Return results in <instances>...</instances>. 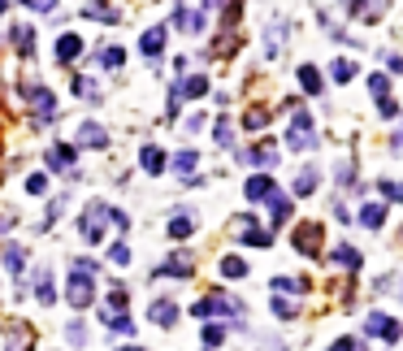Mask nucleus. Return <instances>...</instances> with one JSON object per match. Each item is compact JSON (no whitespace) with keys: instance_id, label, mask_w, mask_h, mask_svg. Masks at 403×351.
Segmentation results:
<instances>
[{"instance_id":"10","label":"nucleus","mask_w":403,"mask_h":351,"mask_svg":"<svg viewBox=\"0 0 403 351\" xmlns=\"http://www.w3.org/2000/svg\"><path fill=\"white\" fill-rule=\"evenodd\" d=\"M382 9H386V0H351V18H360V22H377Z\"/></svg>"},{"instance_id":"6","label":"nucleus","mask_w":403,"mask_h":351,"mask_svg":"<svg viewBox=\"0 0 403 351\" xmlns=\"http://www.w3.org/2000/svg\"><path fill=\"white\" fill-rule=\"evenodd\" d=\"M191 312H196V316H213V312H221V316H238V304H234V299H225V295H208V299H200Z\"/></svg>"},{"instance_id":"11","label":"nucleus","mask_w":403,"mask_h":351,"mask_svg":"<svg viewBox=\"0 0 403 351\" xmlns=\"http://www.w3.org/2000/svg\"><path fill=\"white\" fill-rule=\"evenodd\" d=\"M273 191H278V187H273V178H269V173H256V178H247V200H256V204H261V200H269Z\"/></svg>"},{"instance_id":"26","label":"nucleus","mask_w":403,"mask_h":351,"mask_svg":"<svg viewBox=\"0 0 403 351\" xmlns=\"http://www.w3.org/2000/svg\"><path fill=\"white\" fill-rule=\"evenodd\" d=\"M26 347H30V330H26V325H18V330L9 334V351H26Z\"/></svg>"},{"instance_id":"30","label":"nucleus","mask_w":403,"mask_h":351,"mask_svg":"<svg viewBox=\"0 0 403 351\" xmlns=\"http://www.w3.org/2000/svg\"><path fill=\"white\" fill-rule=\"evenodd\" d=\"M22 260H26V252H22V247H5V265L13 269V274L22 269Z\"/></svg>"},{"instance_id":"31","label":"nucleus","mask_w":403,"mask_h":351,"mask_svg":"<svg viewBox=\"0 0 403 351\" xmlns=\"http://www.w3.org/2000/svg\"><path fill=\"white\" fill-rule=\"evenodd\" d=\"M109 260L113 265H126V260H131V247H126V243H113L109 247Z\"/></svg>"},{"instance_id":"2","label":"nucleus","mask_w":403,"mask_h":351,"mask_svg":"<svg viewBox=\"0 0 403 351\" xmlns=\"http://www.w3.org/2000/svg\"><path fill=\"white\" fill-rule=\"evenodd\" d=\"M291 238H295V247L303 252V256H321V238H326V226H321V221H299Z\"/></svg>"},{"instance_id":"8","label":"nucleus","mask_w":403,"mask_h":351,"mask_svg":"<svg viewBox=\"0 0 403 351\" xmlns=\"http://www.w3.org/2000/svg\"><path fill=\"white\" fill-rule=\"evenodd\" d=\"M26 95H30V104H35L39 122H53L57 117V100H53V91H48V87H26Z\"/></svg>"},{"instance_id":"18","label":"nucleus","mask_w":403,"mask_h":351,"mask_svg":"<svg viewBox=\"0 0 403 351\" xmlns=\"http://www.w3.org/2000/svg\"><path fill=\"white\" fill-rule=\"evenodd\" d=\"M139 165L148 173H160V169H165V152H160V148H143L139 152Z\"/></svg>"},{"instance_id":"37","label":"nucleus","mask_w":403,"mask_h":351,"mask_svg":"<svg viewBox=\"0 0 403 351\" xmlns=\"http://www.w3.org/2000/svg\"><path fill=\"white\" fill-rule=\"evenodd\" d=\"M386 70H391V74H403V57H395V53H386Z\"/></svg>"},{"instance_id":"28","label":"nucleus","mask_w":403,"mask_h":351,"mask_svg":"<svg viewBox=\"0 0 403 351\" xmlns=\"http://www.w3.org/2000/svg\"><path fill=\"white\" fill-rule=\"evenodd\" d=\"M122 61H126V53H122V48H109V53H100V66H109V70H118Z\"/></svg>"},{"instance_id":"4","label":"nucleus","mask_w":403,"mask_h":351,"mask_svg":"<svg viewBox=\"0 0 403 351\" xmlns=\"http://www.w3.org/2000/svg\"><path fill=\"white\" fill-rule=\"evenodd\" d=\"M234 234L243 238V243H252V247H269L273 243V234L265 226H256V217H234Z\"/></svg>"},{"instance_id":"1","label":"nucleus","mask_w":403,"mask_h":351,"mask_svg":"<svg viewBox=\"0 0 403 351\" xmlns=\"http://www.w3.org/2000/svg\"><path fill=\"white\" fill-rule=\"evenodd\" d=\"M70 304L74 308L91 304V260H74V269H70Z\"/></svg>"},{"instance_id":"15","label":"nucleus","mask_w":403,"mask_h":351,"mask_svg":"<svg viewBox=\"0 0 403 351\" xmlns=\"http://www.w3.org/2000/svg\"><path fill=\"white\" fill-rule=\"evenodd\" d=\"M143 53H148V57H160V48H165V26H152L148 30V35H143Z\"/></svg>"},{"instance_id":"27","label":"nucleus","mask_w":403,"mask_h":351,"mask_svg":"<svg viewBox=\"0 0 403 351\" xmlns=\"http://www.w3.org/2000/svg\"><path fill=\"white\" fill-rule=\"evenodd\" d=\"M221 274H225V278H243V274H247V265L238 260V256H225V260H221Z\"/></svg>"},{"instance_id":"20","label":"nucleus","mask_w":403,"mask_h":351,"mask_svg":"<svg viewBox=\"0 0 403 351\" xmlns=\"http://www.w3.org/2000/svg\"><path fill=\"white\" fill-rule=\"evenodd\" d=\"M382 217H386V209H382V204H364V209H360V226L377 230V226H382Z\"/></svg>"},{"instance_id":"5","label":"nucleus","mask_w":403,"mask_h":351,"mask_svg":"<svg viewBox=\"0 0 403 351\" xmlns=\"http://www.w3.org/2000/svg\"><path fill=\"white\" fill-rule=\"evenodd\" d=\"M100 217H109L104 204H91V209L83 213V226H78V230H83L87 243H100V234H104V221H100Z\"/></svg>"},{"instance_id":"23","label":"nucleus","mask_w":403,"mask_h":351,"mask_svg":"<svg viewBox=\"0 0 403 351\" xmlns=\"http://www.w3.org/2000/svg\"><path fill=\"white\" fill-rule=\"evenodd\" d=\"M312 191H317V169H303L295 178V196H312Z\"/></svg>"},{"instance_id":"32","label":"nucleus","mask_w":403,"mask_h":351,"mask_svg":"<svg viewBox=\"0 0 403 351\" xmlns=\"http://www.w3.org/2000/svg\"><path fill=\"white\" fill-rule=\"evenodd\" d=\"M26 191H30V196H44V191H48V178H44V173H30V178H26Z\"/></svg>"},{"instance_id":"25","label":"nucleus","mask_w":403,"mask_h":351,"mask_svg":"<svg viewBox=\"0 0 403 351\" xmlns=\"http://www.w3.org/2000/svg\"><path fill=\"white\" fill-rule=\"evenodd\" d=\"M299 83H303V91H308V95H317V91H321V74H317L312 66H303V70H299Z\"/></svg>"},{"instance_id":"35","label":"nucleus","mask_w":403,"mask_h":351,"mask_svg":"<svg viewBox=\"0 0 403 351\" xmlns=\"http://www.w3.org/2000/svg\"><path fill=\"white\" fill-rule=\"evenodd\" d=\"M221 339H225V330H221V325H204V343H208V347H217Z\"/></svg>"},{"instance_id":"16","label":"nucleus","mask_w":403,"mask_h":351,"mask_svg":"<svg viewBox=\"0 0 403 351\" xmlns=\"http://www.w3.org/2000/svg\"><path fill=\"white\" fill-rule=\"evenodd\" d=\"M78 143H87V148H104V143H109V135H104L95 122H87L83 131H78Z\"/></svg>"},{"instance_id":"29","label":"nucleus","mask_w":403,"mask_h":351,"mask_svg":"<svg viewBox=\"0 0 403 351\" xmlns=\"http://www.w3.org/2000/svg\"><path fill=\"white\" fill-rule=\"evenodd\" d=\"M334 260L343 265V269H356V265H360V256H356L351 247H338V252H334Z\"/></svg>"},{"instance_id":"9","label":"nucleus","mask_w":403,"mask_h":351,"mask_svg":"<svg viewBox=\"0 0 403 351\" xmlns=\"http://www.w3.org/2000/svg\"><path fill=\"white\" fill-rule=\"evenodd\" d=\"M243 161L256 165V169H269V165H278V148L273 143H256L252 152H243Z\"/></svg>"},{"instance_id":"3","label":"nucleus","mask_w":403,"mask_h":351,"mask_svg":"<svg viewBox=\"0 0 403 351\" xmlns=\"http://www.w3.org/2000/svg\"><path fill=\"white\" fill-rule=\"evenodd\" d=\"M286 143H291L295 152H308V148H312V117L303 113V108H295V113H291V131H286Z\"/></svg>"},{"instance_id":"38","label":"nucleus","mask_w":403,"mask_h":351,"mask_svg":"<svg viewBox=\"0 0 403 351\" xmlns=\"http://www.w3.org/2000/svg\"><path fill=\"white\" fill-rule=\"evenodd\" d=\"M330 351H360V343H356V339H338Z\"/></svg>"},{"instance_id":"43","label":"nucleus","mask_w":403,"mask_h":351,"mask_svg":"<svg viewBox=\"0 0 403 351\" xmlns=\"http://www.w3.org/2000/svg\"><path fill=\"white\" fill-rule=\"evenodd\" d=\"M399 243H403V234H399Z\"/></svg>"},{"instance_id":"34","label":"nucleus","mask_w":403,"mask_h":351,"mask_svg":"<svg viewBox=\"0 0 403 351\" xmlns=\"http://www.w3.org/2000/svg\"><path fill=\"white\" fill-rule=\"evenodd\" d=\"M351 74H356V66H351V61H334V78H338V83H347Z\"/></svg>"},{"instance_id":"21","label":"nucleus","mask_w":403,"mask_h":351,"mask_svg":"<svg viewBox=\"0 0 403 351\" xmlns=\"http://www.w3.org/2000/svg\"><path fill=\"white\" fill-rule=\"evenodd\" d=\"M13 44H18V53H35V30H30V26H18V30H13Z\"/></svg>"},{"instance_id":"24","label":"nucleus","mask_w":403,"mask_h":351,"mask_svg":"<svg viewBox=\"0 0 403 351\" xmlns=\"http://www.w3.org/2000/svg\"><path fill=\"white\" fill-rule=\"evenodd\" d=\"M191 230H196V221H191L187 213H178V217H174V221H169V234H174V238H187Z\"/></svg>"},{"instance_id":"19","label":"nucleus","mask_w":403,"mask_h":351,"mask_svg":"<svg viewBox=\"0 0 403 351\" xmlns=\"http://www.w3.org/2000/svg\"><path fill=\"white\" fill-rule=\"evenodd\" d=\"M196 165H200V156H196V152H178V161H174V173H178V178H191V173H196Z\"/></svg>"},{"instance_id":"40","label":"nucleus","mask_w":403,"mask_h":351,"mask_svg":"<svg viewBox=\"0 0 403 351\" xmlns=\"http://www.w3.org/2000/svg\"><path fill=\"white\" fill-rule=\"evenodd\" d=\"M30 5H35V9H44V13H48V9L57 5V0H30Z\"/></svg>"},{"instance_id":"14","label":"nucleus","mask_w":403,"mask_h":351,"mask_svg":"<svg viewBox=\"0 0 403 351\" xmlns=\"http://www.w3.org/2000/svg\"><path fill=\"white\" fill-rule=\"evenodd\" d=\"M48 165H53V169H61V173H66V169H74V148H66V143H57V148L48 152Z\"/></svg>"},{"instance_id":"22","label":"nucleus","mask_w":403,"mask_h":351,"mask_svg":"<svg viewBox=\"0 0 403 351\" xmlns=\"http://www.w3.org/2000/svg\"><path fill=\"white\" fill-rule=\"evenodd\" d=\"M368 91L377 95V104H386V100H391V78H386V74H373V78H368Z\"/></svg>"},{"instance_id":"33","label":"nucleus","mask_w":403,"mask_h":351,"mask_svg":"<svg viewBox=\"0 0 403 351\" xmlns=\"http://www.w3.org/2000/svg\"><path fill=\"white\" fill-rule=\"evenodd\" d=\"M273 312H278L282 321H291V316H295V304H291V299H273Z\"/></svg>"},{"instance_id":"13","label":"nucleus","mask_w":403,"mask_h":351,"mask_svg":"<svg viewBox=\"0 0 403 351\" xmlns=\"http://www.w3.org/2000/svg\"><path fill=\"white\" fill-rule=\"evenodd\" d=\"M148 316H152L156 325H174V321H178V308H174L169 299H156V304L148 308Z\"/></svg>"},{"instance_id":"7","label":"nucleus","mask_w":403,"mask_h":351,"mask_svg":"<svg viewBox=\"0 0 403 351\" xmlns=\"http://www.w3.org/2000/svg\"><path fill=\"white\" fill-rule=\"evenodd\" d=\"M364 330H368V334H377V339H386V343H399V334H403V325H399V321H391V316H382V312L368 316Z\"/></svg>"},{"instance_id":"17","label":"nucleus","mask_w":403,"mask_h":351,"mask_svg":"<svg viewBox=\"0 0 403 351\" xmlns=\"http://www.w3.org/2000/svg\"><path fill=\"white\" fill-rule=\"evenodd\" d=\"M78 53H83V39H78V35H61L57 39V57L61 61H74Z\"/></svg>"},{"instance_id":"36","label":"nucleus","mask_w":403,"mask_h":351,"mask_svg":"<svg viewBox=\"0 0 403 351\" xmlns=\"http://www.w3.org/2000/svg\"><path fill=\"white\" fill-rule=\"evenodd\" d=\"M382 196L386 200H403V182H382Z\"/></svg>"},{"instance_id":"39","label":"nucleus","mask_w":403,"mask_h":351,"mask_svg":"<svg viewBox=\"0 0 403 351\" xmlns=\"http://www.w3.org/2000/svg\"><path fill=\"white\" fill-rule=\"evenodd\" d=\"M213 135H217V143H230V122H217Z\"/></svg>"},{"instance_id":"12","label":"nucleus","mask_w":403,"mask_h":351,"mask_svg":"<svg viewBox=\"0 0 403 351\" xmlns=\"http://www.w3.org/2000/svg\"><path fill=\"white\" fill-rule=\"evenodd\" d=\"M156 274H160V278H169V274H174V278H187V274H191V256H187V252H174V260H165Z\"/></svg>"},{"instance_id":"42","label":"nucleus","mask_w":403,"mask_h":351,"mask_svg":"<svg viewBox=\"0 0 403 351\" xmlns=\"http://www.w3.org/2000/svg\"><path fill=\"white\" fill-rule=\"evenodd\" d=\"M122 351H139V347H122Z\"/></svg>"},{"instance_id":"41","label":"nucleus","mask_w":403,"mask_h":351,"mask_svg":"<svg viewBox=\"0 0 403 351\" xmlns=\"http://www.w3.org/2000/svg\"><path fill=\"white\" fill-rule=\"evenodd\" d=\"M5 9H9V0H0V13H5Z\"/></svg>"}]
</instances>
